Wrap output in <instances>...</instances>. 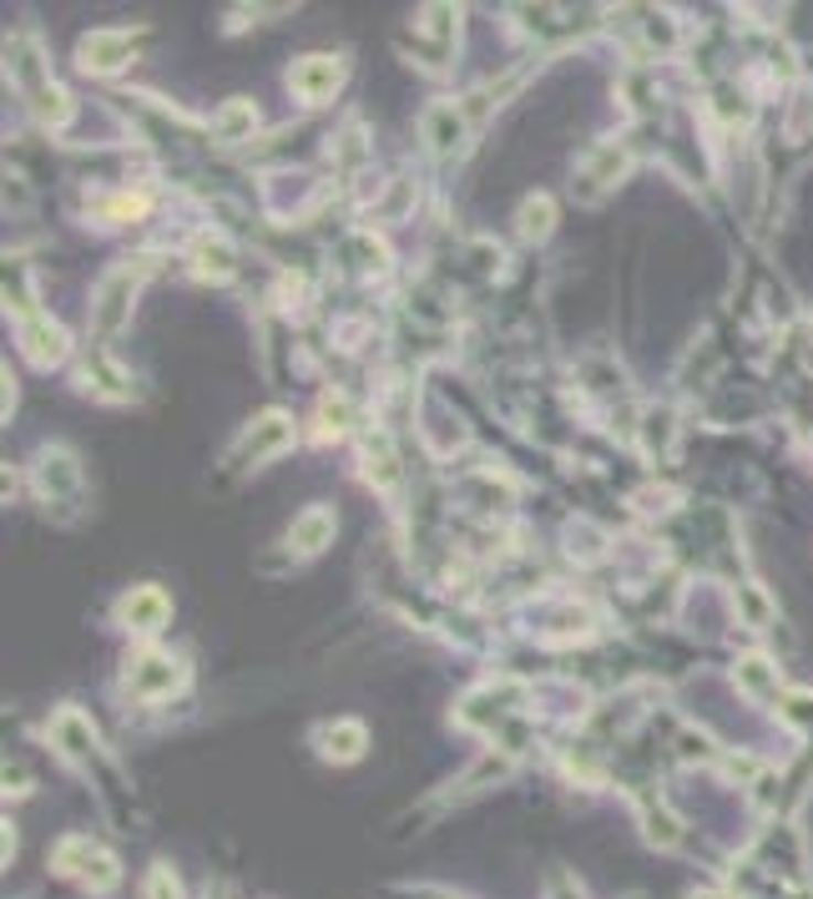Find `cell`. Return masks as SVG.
Here are the masks:
<instances>
[{
    "label": "cell",
    "mask_w": 813,
    "mask_h": 899,
    "mask_svg": "<svg viewBox=\"0 0 813 899\" xmlns=\"http://www.w3.org/2000/svg\"><path fill=\"white\" fill-rule=\"evenodd\" d=\"M56 869L61 875H72V879H82L92 895H111L117 889V879H121V864L111 859L101 844H92V839H66L56 849Z\"/></svg>",
    "instance_id": "cell-1"
},
{
    "label": "cell",
    "mask_w": 813,
    "mask_h": 899,
    "mask_svg": "<svg viewBox=\"0 0 813 899\" xmlns=\"http://www.w3.org/2000/svg\"><path fill=\"white\" fill-rule=\"evenodd\" d=\"M132 293H137V274L132 268H117V274L101 278L92 299V324L101 339H111L121 324H127V313H132Z\"/></svg>",
    "instance_id": "cell-2"
},
{
    "label": "cell",
    "mask_w": 813,
    "mask_h": 899,
    "mask_svg": "<svg viewBox=\"0 0 813 899\" xmlns=\"http://www.w3.org/2000/svg\"><path fill=\"white\" fill-rule=\"evenodd\" d=\"M178 683H182V662H178V657H162V652H152V657H137L132 672H127V693L142 697V703L168 697Z\"/></svg>",
    "instance_id": "cell-3"
},
{
    "label": "cell",
    "mask_w": 813,
    "mask_h": 899,
    "mask_svg": "<svg viewBox=\"0 0 813 899\" xmlns=\"http://www.w3.org/2000/svg\"><path fill=\"white\" fill-rule=\"evenodd\" d=\"M344 82V61L339 56H303L293 61V72H288V86L303 96V101H329Z\"/></svg>",
    "instance_id": "cell-4"
},
{
    "label": "cell",
    "mask_w": 813,
    "mask_h": 899,
    "mask_svg": "<svg viewBox=\"0 0 813 899\" xmlns=\"http://www.w3.org/2000/svg\"><path fill=\"white\" fill-rule=\"evenodd\" d=\"M168 597L157 587H132L127 597H121V607H117V617H121V627H132V632H142V636H152L157 627L168 622Z\"/></svg>",
    "instance_id": "cell-5"
},
{
    "label": "cell",
    "mask_w": 813,
    "mask_h": 899,
    "mask_svg": "<svg viewBox=\"0 0 813 899\" xmlns=\"http://www.w3.org/2000/svg\"><path fill=\"white\" fill-rule=\"evenodd\" d=\"M132 31H92V36L82 41V72H96V76H107L117 72L121 61L132 56Z\"/></svg>",
    "instance_id": "cell-6"
},
{
    "label": "cell",
    "mask_w": 813,
    "mask_h": 899,
    "mask_svg": "<svg viewBox=\"0 0 813 899\" xmlns=\"http://www.w3.org/2000/svg\"><path fill=\"white\" fill-rule=\"evenodd\" d=\"M329 541H334V511H329V505H309V511H299L293 526H288V546L303 556H319Z\"/></svg>",
    "instance_id": "cell-7"
},
{
    "label": "cell",
    "mask_w": 813,
    "mask_h": 899,
    "mask_svg": "<svg viewBox=\"0 0 813 899\" xmlns=\"http://www.w3.org/2000/svg\"><path fill=\"white\" fill-rule=\"evenodd\" d=\"M243 445H248L253 465H264V460L284 456L288 445H293V425H288V415H264V420H253V430Z\"/></svg>",
    "instance_id": "cell-8"
},
{
    "label": "cell",
    "mask_w": 813,
    "mask_h": 899,
    "mask_svg": "<svg viewBox=\"0 0 813 899\" xmlns=\"http://www.w3.org/2000/svg\"><path fill=\"white\" fill-rule=\"evenodd\" d=\"M364 743H370V732H364V723H354V718H339L319 732V753L334 758V763H354V758L364 753Z\"/></svg>",
    "instance_id": "cell-9"
},
{
    "label": "cell",
    "mask_w": 813,
    "mask_h": 899,
    "mask_svg": "<svg viewBox=\"0 0 813 899\" xmlns=\"http://www.w3.org/2000/svg\"><path fill=\"white\" fill-rule=\"evenodd\" d=\"M51 738H56V748H61L66 758H76V763H82V758H92V748H96V728H92V723H86L76 708H61V713H56V723H51Z\"/></svg>",
    "instance_id": "cell-10"
},
{
    "label": "cell",
    "mask_w": 813,
    "mask_h": 899,
    "mask_svg": "<svg viewBox=\"0 0 813 899\" xmlns=\"http://www.w3.org/2000/svg\"><path fill=\"white\" fill-rule=\"evenodd\" d=\"M21 349L31 354V364L46 370V364H56L61 354H66V334H61L51 319H25L21 324Z\"/></svg>",
    "instance_id": "cell-11"
},
{
    "label": "cell",
    "mask_w": 813,
    "mask_h": 899,
    "mask_svg": "<svg viewBox=\"0 0 813 899\" xmlns=\"http://www.w3.org/2000/svg\"><path fill=\"white\" fill-rule=\"evenodd\" d=\"M622 172H627V152H622V147H597V152H591L587 157V168H581V178H587V182H581V192H587V197H597V192H607L611 188V182H622Z\"/></svg>",
    "instance_id": "cell-12"
},
{
    "label": "cell",
    "mask_w": 813,
    "mask_h": 899,
    "mask_svg": "<svg viewBox=\"0 0 813 899\" xmlns=\"http://www.w3.org/2000/svg\"><path fill=\"white\" fill-rule=\"evenodd\" d=\"M460 127H466V121H460V107H454V101H435L430 117H425V137H430L435 152L460 142Z\"/></svg>",
    "instance_id": "cell-13"
},
{
    "label": "cell",
    "mask_w": 813,
    "mask_h": 899,
    "mask_svg": "<svg viewBox=\"0 0 813 899\" xmlns=\"http://www.w3.org/2000/svg\"><path fill=\"white\" fill-rule=\"evenodd\" d=\"M253 127H258V107H253V101H227V107L213 117V132L223 137V142L253 137Z\"/></svg>",
    "instance_id": "cell-14"
},
{
    "label": "cell",
    "mask_w": 813,
    "mask_h": 899,
    "mask_svg": "<svg viewBox=\"0 0 813 899\" xmlns=\"http://www.w3.org/2000/svg\"><path fill=\"white\" fill-rule=\"evenodd\" d=\"M521 233H526V238H546L550 233V203L546 197H531V203L521 207Z\"/></svg>",
    "instance_id": "cell-15"
},
{
    "label": "cell",
    "mask_w": 813,
    "mask_h": 899,
    "mask_svg": "<svg viewBox=\"0 0 813 899\" xmlns=\"http://www.w3.org/2000/svg\"><path fill=\"white\" fill-rule=\"evenodd\" d=\"M142 899H182V885H178V875H172V864H157L152 875H147Z\"/></svg>",
    "instance_id": "cell-16"
},
{
    "label": "cell",
    "mask_w": 813,
    "mask_h": 899,
    "mask_svg": "<svg viewBox=\"0 0 813 899\" xmlns=\"http://www.w3.org/2000/svg\"><path fill=\"white\" fill-rule=\"evenodd\" d=\"M738 677H742V683H748V687H753V693H763V687H773V667H768L763 657H742V662H738Z\"/></svg>",
    "instance_id": "cell-17"
},
{
    "label": "cell",
    "mask_w": 813,
    "mask_h": 899,
    "mask_svg": "<svg viewBox=\"0 0 813 899\" xmlns=\"http://www.w3.org/2000/svg\"><path fill=\"white\" fill-rule=\"evenodd\" d=\"M546 895H550V899H587V889L576 885V875H571V869H550V879H546Z\"/></svg>",
    "instance_id": "cell-18"
}]
</instances>
